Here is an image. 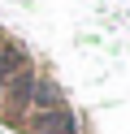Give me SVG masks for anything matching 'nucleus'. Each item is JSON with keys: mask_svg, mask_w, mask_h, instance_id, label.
<instances>
[{"mask_svg": "<svg viewBox=\"0 0 130 134\" xmlns=\"http://www.w3.org/2000/svg\"><path fill=\"white\" fill-rule=\"evenodd\" d=\"M35 130L39 134H74V117L65 113V104H52L35 113Z\"/></svg>", "mask_w": 130, "mask_h": 134, "instance_id": "1", "label": "nucleus"}, {"mask_svg": "<svg viewBox=\"0 0 130 134\" xmlns=\"http://www.w3.org/2000/svg\"><path fill=\"white\" fill-rule=\"evenodd\" d=\"M26 74V65H22V56L17 52H0V99H4V91L13 87L17 78Z\"/></svg>", "mask_w": 130, "mask_h": 134, "instance_id": "2", "label": "nucleus"}]
</instances>
